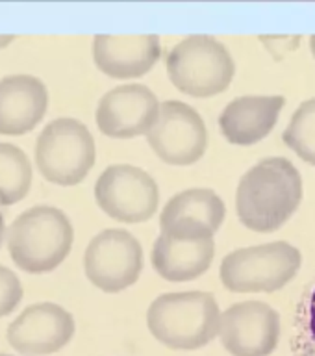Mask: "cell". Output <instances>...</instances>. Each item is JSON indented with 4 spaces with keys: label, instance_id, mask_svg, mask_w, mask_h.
I'll use <instances>...</instances> for the list:
<instances>
[{
    "label": "cell",
    "instance_id": "11",
    "mask_svg": "<svg viewBox=\"0 0 315 356\" xmlns=\"http://www.w3.org/2000/svg\"><path fill=\"white\" fill-rule=\"evenodd\" d=\"M219 339L232 356H269L280 339V316L261 300H243L221 314Z\"/></svg>",
    "mask_w": 315,
    "mask_h": 356
},
{
    "label": "cell",
    "instance_id": "20",
    "mask_svg": "<svg viewBox=\"0 0 315 356\" xmlns=\"http://www.w3.org/2000/svg\"><path fill=\"white\" fill-rule=\"evenodd\" d=\"M22 299L21 280L15 273L0 264V317L15 310Z\"/></svg>",
    "mask_w": 315,
    "mask_h": 356
},
{
    "label": "cell",
    "instance_id": "17",
    "mask_svg": "<svg viewBox=\"0 0 315 356\" xmlns=\"http://www.w3.org/2000/svg\"><path fill=\"white\" fill-rule=\"evenodd\" d=\"M225 216H227V208L216 191L193 188L177 193L167 202L165 208L161 210L160 227L177 221H195L217 232L225 221Z\"/></svg>",
    "mask_w": 315,
    "mask_h": 356
},
{
    "label": "cell",
    "instance_id": "22",
    "mask_svg": "<svg viewBox=\"0 0 315 356\" xmlns=\"http://www.w3.org/2000/svg\"><path fill=\"white\" fill-rule=\"evenodd\" d=\"M13 39H15V35H11V33H0V49L8 47Z\"/></svg>",
    "mask_w": 315,
    "mask_h": 356
},
{
    "label": "cell",
    "instance_id": "23",
    "mask_svg": "<svg viewBox=\"0 0 315 356\" xmlns=\"http://www.w3.org/2000/svg\"><path fill=\"white\" fill-rule=\"evenodd\" d=\"M2 238H4V217L0 211V245H2Z\"/></svg>",
    "mask_w": 315,
    "mask_h": 356
},
{
    "label": "cell",
    "instance_id": "1",
    "mask_svg": "<svg viewBox=\"0 0 315 356\" xmlns=\"http://www.w3.org/2000/svg\"><path fill=\"white\" fill-rule=\"evenodd\" d=\"M302 178L286 158L260 160L245 172L236 191L239 221L255 232L267 234L282 228L299 210Z\"/></svg>",
    "mask_w": 315,
    "mask_h": 356
},
{
    "label": "cell",
    "instance_id": "10",
    "mask_svg": "<svg viewBox=\"0 0 315 356\" xmlns=\"http://www.w3.org/2000/svg\"><path fill=\"white\" fill-rule=\"evenodd\" d=\"M147 143L169 165H193L204 156L208 132L195 108L180 100H167L161 104L160 119L147 136Z\"/></svg>",
    "mask_w": 315,
    "mask_h": 356
},
{
    "label": "cell",
    "instance_id": "13",
    "mask_svg": "<svg viewBox=\"0 0 315 356\" xmlns=\"http://www.w3.org/2000/svg\"><path fill=\"white\" fill-rule=\"evenodd\" d=\"M76 325L71 312L54 302H38L24 308L11 323L6 338L17 353L24 356H45L58 353L74 336Z\"/></svg>",
    "mask_w": 315,
    "mask_h": 356
},
{
    "label": "cell",
    "instance_id": "12",
    "mask_svg": "<svg viewBox=\"0 0 315 356\" xmlns=\"http://www.w3.org/2000/svg\"><path fill=\"white\" fill-rule=\"evenodd\" d=\"M161 104L147 86L127 83L110 89L100 99L95 121L104 136L132 139L149 136L160 119Z\"/></svg>",
    "mask_w": 315,
    "mask_h": 356
},
{
    "label": "cell",
    "instance_id": "9",
    "mask_svg": "<svg viewBox=\"0 0 315 356\" xmlns=\"http://www.w3.org/2000/svg\"><path fill=\"white\" fill-rule=\"evenodd\" d=\"M86 277L106 293H119L138 282L143 269V249L132 234L108 228L89 241L83 254Z\"/></svg>",
    "mask_w": 315,
    "mask_h": 356
},
{
    "label": "cell",
    "instance_id": "19",
    "mask_svg": "<svg viewBox=\"0 0 315 356\" xmlns=\"http://www.w3.org/2000/svg\"><path fill=\"white\" fill-rule=\"evenodd\" d=\"M282 138L300 160L315 165V97L295 110Z\"/></svg>",
    "mask_w": 315,
    "mask_h": 356
},
{
    "label": "cell",
    "instance_id": "21",
    "mask_svg": "<svg viewBox=\"0 0 315 356\" xmlns=\"http://www.w3.org/2000/svg\"><path fill=\"white\" fill-rule=\"evenodd\" d=\"M308 330H310V338L315 345V289L310 297V305H308Z\"/></svg>",
    "mask_w": 315,
    "mask_h": 356
},
{
    "label": "cell",
    "instance_id": "3",
    "mask_svg": "<svg viewBox=\"0 0 315 356\" xmlns=\"http://www.w3.org/2000/svg\"><path fill=\"white\" fill-rule=\"evenodd\" d=\"M74 230L69 217L54 206H33L22 211L8 230L11 260L22 271H54L72 249Z\"/></svg>",
    "mask_w": 315,
    "mask_h": 356
},
{
    "label": "cell",
    "instance_id": "15",
    "mask_svg": "<svg viewBox=\"0 0 315 356\" xmlns=\"http://www.w3.org/2000/svg\"><path fill=\"white\" fill-rule=\"evenodd\" d=\"M49 91L38 76L11 74L0 80V136H21L38 127Z\"/></svg>",
    "mask_w": 315,
    "mask_h": 356
},
{
    "label": "cell",
    "instance_id": "16",
    "mask_svg": "<svg viewBox=\"0 0 315 356\" xmlns=\"http://www.w3.org/2000/svg\"><path fill=\"white\" fill-rule=\"evenodd\" d=\"M286 100L275 97H239L234 99L219 115V128L228 143L249 147L266 139L277 127L278 115Z\"/></svg>",
    "mask_w": 315,
    "mask_h": 356
},
{
    "label": "cell",
    "instance_id": "4",
    "mask_svg": "<svg viewBox=\"0 0 315 356\" xmlns=\"http://www.w3.org/2000/svg\"><path fill=\"white\" fill-rule=\"evenodd\" d=\"M165 63L175 88L195 99L221 95L236 74V63L227 47L204 33L175 44Z\"/></svg>",
    "mask_w": 315,
    "mask_h": 356
},
{
    "label": "cell",
    "instance_id": "25",
    "mask_svg": "<svg viewBox=\"0 0 315 356\" xmlns=\"http://www.w3.org/2000/svg\"><path fill=\"white\" fill-rule=\"evenodd\" d=\"M0 356H10V355H4V353H0Z\"/></svg>",
    "mask_w": 315,
    "mask_h": 356
},
{
    "label": "cell",
    "instance_id": "8",
    "mask_svg": "<svg viewBox=\"0 0 315 356\" xmlns=\"http://www.w3.org/2000/svg\"><path fill=\"white\" fill-rule=\"evenodd\" d=\"M95 200L106 216L136 225L154 216L160 189L149 172L136 165H110L95 184Z\"/></svg>",
    "mask_w": 315,
    "mask_h": 356
},
{
    "label": "cell",
    "instance_id": "7",
    "mask_svg": "<svg viewBox=\"0 0 315 356\" xmlns=\"http://www.w3.org/2000/svg\"><path fill=\"white\" fill-rule=\"evenodd\" d=\"M216 232L195 221L160 227L152 249V267L169 282H188L204 275L216 256Z\"/></svg>",
    "mask_w": 315,
    "mask_h": 356
},
{
    "label": "cell",
    "instance_id": "14",
    "mask_svg": "<svg viewBox=\"0 0 315 356\" xmlns=\"http://www.w3.org/2000/svg\"><path fill=\"white\" fill-rule=\"evenodd\" d=\"M161 56L160 38L145 35H111L99 33L93 39L95 65L110 78L128 80L145 76L154 69Z\"/></svg>",
    "mask_w": 315,
    "mask_h": 356
},
{
    "label": "cell",
    "instance_id": "24",
    "mask_svg": "<svg viewBox=\"0 0 315 356\" xmlns=\"http://www.w3.org/2000/svg\"><path fill=\"white\" fill-rule=\"evenodd\" d=\"M310 50H312V54H314V58H315V35H312V38H310Z\"/></svg>",
    "mask_w": 315,
    "mask_h": 356
},
{
    "label": "cell",
    "instance_id": "2",
    "mask_svg": "<svg viewBox=\"0 0 315 356\" xmlns=\"http://www.w3.org/2000/svg\"><path fill=\"white\" fill-rule=\"evenodd\" d=\"M147 327L169 349L197 350L219 336L221 312L206 291L165 293L150 305Z\"/></svg>",
    "mask_w": 315,
    "mask_h": 356
},
{
    "label": "cell",
    "instance_id": "5",
    "mask_svg": "<svg viewBox=\"0 0 315 356\" xmlns=\"http://www.w3.org/2000/svg\"><path fill=\"white\" fill-rule=\"evenodd\" d=\"M302 256L286 241L255 245L225 256L219 269L223 286L234 293H271L299 273Z\"/></svg>",
    "mask_w": 315,
    "mask_h": 356
},
{
    "label": "cell",
    "instance_id": "6",
    "mask_svg": "<svg viewBox=\"0 0 315 356\" xmlns=\"http://www.w3.org/2000/svg\"><path fill=\"white\" fill-rule=\"evenodd\" d=\"M39 172L58 186H76L93 169L95 139L83 122L60 117L39 134L33 149Z\"/></svg>",
    "mask_w": 315,
    "mask_h": 356
},
{
    "label": "cell",
    "instance_id": "18",
    "mask_svg": "<svg viewBox=\"0 0 315 356\" xmlns=\"http://www.w3.org/2000/svg\"><path fill=\"white\" fill-rule=\"evenodd\" d=\"M32 186V163L17 145L0 143V204L11 206Z\"/></svg>",
    "mask_w": 315,
    "mask_h": 356
}]
</instances>
